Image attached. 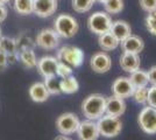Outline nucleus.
<instances>
[{
  "label": "nucleus",
  "mask_w": 156,
  "mask_h": 140,
  "mask_svg": "<svg viewBox=\"0 0 156 140\" xmlns=\"http://www.w3.org/2000/svg\"><path fill=\"white\" fill-rule=\"evenodd\" d=\"M140 56L139 54L133 53H122L120 56V67L126 73H133L140 68Z\"/></svg>",
  "instance_id": "nucleus-16"
},
{
  "label": "nucleus",
  "mask_w": 156,
  "mask_h": 140,
  "mask_svg": "<svg viewBox=\"0 0 156 140\" xmlns=\"http://www.w3.org/2000/svg\"><path fill=\"white\" fill-rule=\"evenodd\" d=\"M7 18V8L5 5L0 4V22L5 21V19Z\"/></svg>",
  "instance_id": "nucleus-35"
},
{
  "label": "nucleus",
  "mask_w": 156,
  "mask_h": 140,
  "mask_svg": "<svg viewBox=\"0 0 156 140\" xmlns=\"http://www.w3.org/2000/svg\"><path fill=\"white\" fill-rule=\"evenodd\" d=\"M55 140H72L70 138H68V137H65V135H58V137H56Z\"/></svg>",
  "instance_id": "nucleus-36"
},
{
  "label": "nucleus",
  "mask_w": 156,
  "mask_h": 140,
  "mask_svg": "<svg viewBox=\"0 0 156 140\" xmlns=\"http://www.w3.org/2000/svg\"><path fill=\"white\" fill-rule=\"evenodd\" d=\"M57 76L61 78H65L68 76H71L72 69L69 64H66L62 61H58V66H57Z\"/></svg>",
  "instance_id": "nucleus-30"
},
{
  "label": "nucleus",
  "mask_w": 156,
  "mask_h": 140,
  "mask_svg": "<svg viewBox=\"0 0 156 140\" xmlns=\"http://www.w3.org/2000/svg\"><path fill=\"white\" fill-rule=\"evenodd\" d=\"M106 111V98L100 93L87 96L82 103V112L90 120L99 119Z\"/></svg>",
  "instance_id": "nucleus-1"
},
{
  "label": "nucleus",
  "mask_w": 156,
  "mask_h": 140,
  "mask_svg": "<svg viewBox=\"0 0 156 140\" xmlns=\"http://www.w3.org/2000/svg\"><path fill=\"white\" fill-rule=\"evenodd\" d=\"M137 123L144 133H156V109L153 106H146L140 111Z\"/></svg>",
  "instance_id": "nucleus-6"
},
{
  "label": "nucleus",
  "mask_w": 156,
  "mask_h": 140,
  "mask_svg": "<svg viewBox=\"0 0 156 140\" xmlns=\"http://www.w3.org/2000/svg\"><path fill=\"white\" fill-rule=\"evenodd\" d=\"M49 91L47 87L44 85V83H34L32 87L29 88V96L34 102L36 103H43L49 98Z\"/></svg>",
  "instance_id": "nucleus-18"
},
{
  "label": "nucleus",
  "mask_w": 156,
  "mask_h": 140,
  "mask_svg": "<svg viewBox=\"0 0 156 140\" xmlns=\"http://www.w3.org/2000/svg\"><path fill=\"white\" fill-rule=\"evenodd\" d=\"M79 119L75 113L66 112L62 113L56 119V128L61 134L69 135L75 132H77V128L79 126Z\"/></svg>",
  "instance_id": "nucleus-7"
},
{
  "label": "nucleus",
  "mask_w": 156,
  "mask_h": 140,
  "mask_svg": "<svg viewBox=\"0 0 156 140\" xmlns=\"http://www.w3.org/2000/svg\"><path fill=\"white\" fill-rule=\"evenodd\" d=\"M98 43L100 48L104 50V52H110V50H114L118 46H119V41L118 39L111 33V32H107V33H104L101 35H99L98 38Z\"/></svg>",
  "instance_id": "nucleus-19"
},
{
  "label": "nucleus",
  "mask_w": 156,
  "mask_h": 140,
  "mask_svg": "<svg viewBox=\"0 0 156 140\" xmlns=\"http://www.w3.org/2000/svg\"><path fill=\"white\" fill-rule=\"evenodd\" d=\"M34 0H13L14 11L20 15H29L33 13Z\"/></svg>",
  "instance_id": "nucleus-24"
},
{
  "label": "nucleus",
  "mask_w": 156,
  "mask_h": 140,
  "mask_svg": "<svg viewBox=\"0 0 156 140\" xmlns=\"http://www.w3.org/2000/svg\"><path fill=\"white\" fill-rule=\"evenodd\" d=\"M133 97H134V100H135L136 103H139V104L147 103V97H148V89H147L146 87L135 89V90H134V93H133Z\"/></svg>",
  "instance_id": "nucleus-28"
},
{
  "label": "nucleus",
  "mask_w": 156,
  "mask_h": 140,
  "mask_svg": "<svg viewBox=\"0 0 156 140\" xmlns=\"http://www.w3.org/2000/svg\"><path fill=\"white\" fill-rule=\"evenodd\" d=\"M77 134L79 140H97L100 135L97 123L90 119L83 120L79 123Z\"/></svg>",
  "instance_id": "nucleus-9"
},
{
  "label": "nucleus",
  "mask_w": 156,
  "mask_h": 140,
  "mask_svg": "<svg viewBox=\"0 0 156 140\" xmlns=\"http://www.w3.org/2000/svg\"><path fill=\"white\" fill-rule=\"evenodd\" d=\"M56 76H57V75H56ZM56 76L46 77V80H44V85L47 87L49 93H51V95H58V93H61L59 81L56 78Z\"/></svg>",
  "instance_id": "nucleus-27"
},
{
  "label": "nucleus",
  "mask_w": 156,
  "mask_h": 140,
  "mask_svg": "<svg viewBox=\"0 0 156 140\" xmlns=\"http://www.w3.org/2000/svg\"><path fill=\"white\" fill-rule=\"evenodd\" d=\"M98 128L99 133L105 138H114L121 132L122 123L119 119V117L104 114L98 119Z\"/></svg>",
  "instance_id": "nucleus-3"
},
{
  "label": "nucleus",
  "mask_w": 156,
  "mask_h": 140,
  "mask_svg": "<svg viewBox=\"0 0 156 140\" xmlns=\"http://www.w3.org/2000/svg\"><path fill=\"white\" fill-rule=\"evenodd\" d=\"M20 61L22 62V64L28 69H32L37 66V59L35 56V53L33 52L30 48H23L21 49L19 55Z\"/></svg>",
  "instance_id": "nucleus-20"
},
{
  "label": "nucleus",
  "mask_w": 156,
  "mask_h": 140,
  "mask_svg": "<svg viewBox=\"0 0 156 140\" xmlns=\"http://www.w3.org/2000/svg\"><path fill=\"white\" fill-rule=\"evenodd\" d=\"M77 20L69 14H59L54 21V29L61 38L70 39L75 36L78 32Z\"/></svg>",
  "instance_id": "nucleus-2"
},
{
  "label": "nucleus",
  "mask_w": 156,
  "mask_h": 140,
  "mask_svg": "<svg viewBox=\"0 0 156 140\" xmlns=\"http://www.w3.org/2000/svg\"><path fill=\"white\" fill-rule=\"evenodd\" d=\"M134 90L135 89H134L128 77H118L112 84L113 95L119 97V98H122V99L133 96Z\"/></svg>",
  "instance_id": "nucleus-10"
},
{
  "label": "nucleus",
  "mask_w": 156,
  "mask_h": 140,
  "mask_svg": "<svg viewBox=\"0 0 156 140\" xmlns=\"http://www.w3.org/2000/svg\"><path fill=\"white\" fill-rule=\"evenodd\" d=\"M125 111H126V104L122 98H119L114 95L106 98V111H105L106 114L120 117L121 114H124Z\"/></svg>",
  "instance_id": "nucleus-14"
},
{
  "label": "nucleus",
  "mask_w": 156,
  "mask_h": 140,
  "mask_svg": "<svg viewBox=\"0 0 156 140\" xmlns=\"http://www.w3.org/2000/svg\"><path fill=\"white\" fill-rule=\"evenodd\" d=\"M87 27L92 33L101 35L111 31L112 19L106 12H94L87 19Z\"/></svg>",
  "instance_id": "nucleus-4"
},
{
  "label": "nucleus",
  "mask_w": 156,
  "mask_h": 140,
  "mask_svg": "<svg viewBox=\"0 0 156 140\" xmlns=\"http://www.w3.org/2000/svg\"><path fill=\"white\" fill-rule=\"evenodd\" d=\"M147 103L149 106H153L156 109V85L148 89V97H147Z\"/></svg>",
  "instance_id": "nucleus-32"
},
{
  "label": "nucleus",
  "mask_w": 156,
  "mask_h": 140,
  "mask_svg": "<svg viewBox=\"0 0 156 140\" xmlns=\"http://www.w3.org/2000/svg\"><path fill=\"white\" fill-rule=\"evenodd\" d=\"M11 0H0V4H2V5H6V4H8Z\"/></svg>",
  "instance_id": "nucleus-37"
},
{
  "label": "nucleus",
  "mask_w": 156,
  "mask_h": 140,
  "mask_svg": "<svg viewBox=\"0 0 156 140\" xmlns=\"http://www.w3.org/2000/svg\"><path fill=\"white\" fill-rule=\"evenodd\" d=\"M103 5L106 13L119 14L124 9V0H105Z\"/></svg>",
  "instance_id": "nucleus-25"
},
{
  "label": "nucleus",
  "mask_w": 156,
  "mask_h": 140,
  "mask_svg": "<svg viewBox=\"0 0 156 140\" xmlns=\"http://www.w3.org/2000/svg\"><path fill=\"white\" fill-rule=\"evenodd\" d=\"M148 80H149V83L151 85H156V66H153L149 69V71H148Z\"/></svg>",
  "instance_id": "nucleus-33"
},
{
  "label": "nucleus",
  "mask_w": 156,
  "mask_h": 140,
  "mask_svg": "<svg viewBox=\"0 0 156 140\" xmlns=\"http://www.w3.org/2000/svg\"><path fill=\"white\" fill-rule=\"evenodd\" d=\"M35 42L42 49L52 50V49H56V47L59 45V35L56 33L55 29L44 28L40 31V33L36 35Z\"/></svg>",
  "instance_id": "nucleus-8"
},
{
  "label": "nucleus",
  "mask_w": 156,
  "mask_h": 140,
  "mask_svg": "<svg viewBox=\"0 0 156 140\" xmlns=\"http://www.w3.org/2000/svg\"><path fill=\"white\" fill-rule=\"evenodd\" d=\"M57 5V0H34L33 13L40 18H48L56 12Z\"/></svg>",
  "instance_id": "nucleus-11"
},
{
  "label": "nucleus",
  "mask_w": 156,
  "mask_h": 140,
  "mask_svg": "<svg viewBox=\"0 0 156 140\" xmlns=\"http://www.w3.org/2000/svg\"><path fill=\"white\" fill-rule=\"evenodd\" d=\"M0 38H1V29H0Z\"/></svg>",
  "instance_id": "nucleus-39"
},
{
  "label": "nucleus",
  "mask_w": 156,
  "mask_h": 140,
  "mask_svg": "<svg viewBox=\"0 0 156 140\" xmlns=\"http://www.w3.org/2000/svg\"><path fill=\"white\" fill-rule=\"evenodd\" d=\"M94 0H72V8L77 13H86L92 8Z\"/></svg>",
  "instance_id": "nucleus-26"
},
{
  "label": "nucleus",
  "mask_w": 156,
  "mask_h": 140,
  "mask_svg": "<svg viewBox=\"0 0 156 140\" xmlns=\"http://www.w3.org/2000/svg\"><path fill=\"white\" fill-rule=\"evenodd\" d=\"M57 60L69 64L70 67H80L84 61V53L75 46H64L57 52Z\"/></svg>",
  "instance_id": "nucleus-5"
},
{
  "label": "nucleus",
  "mask_w": 156,
  "mask_h": 140,
  "mask_svg": "<svg viewBox=\"0 0 156 140\" xmlns=\"http://www.w3.org/2000/svg\"><path fill=\"white\" fill-rule=\"evenodd\" d=\"M146 27L151 35L156 36V11L151 12L146 18Z\"/></svg>",
  "instance_id": "nucleus-29"
},
{
  "label": "nucleus",
  "mask_w": 156,
  "mask_h": 140,
  "mask_svg": "<svg viewBox=\"0 0 156 140\" xmlns=\"http://www.w3.org/2000/svg\"><path fill=\"white\" fill-rule=\"evenodd\" d=\"M144 48L143 40L137 35L130 34L128 38H126L124 41H121V49L125 53L140 54Z\"/></svg>",
  "instance_id": "nucleus-15"
},
{
  "label": "nucleus",
  "mask_w": 156,
  "mask_h": 140,
  "mask_svg": "<svg viewBox=\"0 0 156 140\" xmlns=\"http://www.w3.org/2000/svg\"><path fill=\"white\" fill-rule=\"evenodd\" d=\"M8 66V61H7V55L4 52L0 50V71H4Z\"/></svg>",
  "instance_id": "nucleus-34"
},
{
  "label": "nucleus",
  "mask_w": 156,
  "mask_h": 140,
  "mask_svg": "<svg viewBox=\"0 0 156 140\" xmlns=\"http://www.w3.org/2000/svg\"><path fill=\"white\" fill-rule=\"evenodd\" d=\"M129 81L132 82L134 89H139V88H143L146 87L148 83H149V80H148V73L143 71V70H135L133 73H130V76L128 77Z\"/></svg>",
  "instance_id": "nucleus-21"
},
{
  "label": "nucleus",
  "mask_w": 156,
  "mask_h": 140,
  "mask_svg": "<svg viewBox=\"0 0 156 140\" xmlns=\"http://www.w3.org/2000/svg\"><path fill=\"white\" fill-rule=\"evenodd\" d=\"M57 66H58V60L57 57L52 56H43L37 61V70L39 73L46 78V77H51L57 75Z\"/></svg>",
  "instance_id": "nucleus-12"
},
{
  "label": "nucleus",
  "mask_w": 156,
  "mask_h": 140,
  "mask_svg": "<svg viewBox=\"0 0 156 140\" xmlns=\"http://www.w3.org/2000/svg\"><path fill=\"white\" fill-rule=\"evenodd\" d=\"M140 6L144 12L151 13L156 11V0H140Z\"/></svg>",
  "instance_id": "nucleus-31"
},
{
  "label": "nucleus",
  "mask_w": 156,
  "mask_h": 140,
  "mask_svg": "<svg viewBox=\"0 0 156 140\" xmlns=\"http://www.w3.org/2000/svg\"><path fill=\"white\" fill-rule=\"evenodd\" d=\"M111 64H112V61H111L110 55L104 52L96 53L90 61V66H91L92 70L97 74L107 73L111 69Z\"/></svg>",
  "instance_id": "nucleus-13"
},
{
  "label": "nucleus",
  "mask_w": 156,
  "mask_h": 140,
  "mask_svg": "<svg viewBox=\"0 0 156 140\" xmlns=\"http://www.w3.org/2000/svg\"><path fill=\"white\" fill-rule=\"evenodd\" d=\"M94 1H97V2H100V4H103L105 0H94Z\"/></svg>",
  "instance_id": "nucleus-38"
},
{
  "label": "nucleus",
  "mask_w": 156,
  "mask_h": 140,
  "mask_svg": "<svg viewBox=\"0 0 156 140\" xmlns=\"http://www.w3.org/2000/svg\"><path fill=\"white\" fill-rule=\"evenodd\" d=\"M110 32L117 38L119 42H121L132 34V28H130L128 22H126L124 20H117L112 22Z\"/></svg>",
  "instance_id": "nucleus-17"
},
{
  "label": "nucleus",
  "mask_w": 156,
  "mask_h": 140,
  "mask_svg": "<svg viewBox=\"0 0 156 140\" xmlns=\"http://www.w3.org/2000/svg\"><path fill=\"white\" fill-rule=\"evenodd\" d=\"M0 50L4 52L6 55L16 54L18 53V42L13 38L1 35V38H0Z\"/></svg>",
  "instance_id": "nucleus-23"
},
{
  "label": "nucleus",
  "mask_w": 156,
  "mask_h": 140,
  "mask_svg": "<svg viewBox=\"0 0 156 140\" xmlns=\"http://www.w3.org/2000/svg\"><path fill=\"white\" fill-rule=\"evenodd\" d=\"M59 88H61V92L63 93H75L78 91V88H79V84H78L76 77L73 76H68L65 78H62L59 81Z\"/></svg>",
  "instance_id": "nucleus-22"
}]
</instances>
